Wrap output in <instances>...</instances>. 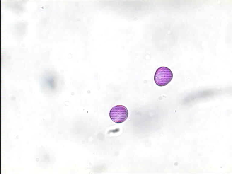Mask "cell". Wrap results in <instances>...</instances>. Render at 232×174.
<instances>
[{
    "mask_svg": "<svg viewBox=\"0 0 232 174\" xmlns=\"http://www.w3.org/2000/svg\"><path fill=\"white\" fill-rule=\"evenodd\" d=\"M173 76L172 72L169 68L165 66L160 67L156 71L154 76V81L157 85L164 86L171 81Z\"/></svg>",
    "mask_w": 232,
    "mask_h": 174,
    "instance_id": "1",
    "label": "cell"
},
{
    "mask_svg": "<svg viewBox=\"0 0 232 174\" xmlns=\"http://www.w3.org/2000/svg\"><path fill=\"white\" fill-rule=\"evenodd\" d=\"M128 116V110L126 107L123 105H117L113 107L109 112L111 119L117 124L124 122Z\"/></svg>",
    "mask_w": 232,
    "mask_h": 174,
    "instance_id": "2",
    "label": "cell"
}]
</instances>
